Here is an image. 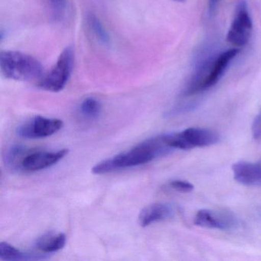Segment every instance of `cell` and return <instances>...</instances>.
Returning a JSON list of instances; mask_svg holds the SVG:
<instances>
[{"label":"cell","mask_w":261,"mask_h":261,"mask_svg":"<svg viewBox=\"0 0 261 261\" xmlns=\"http://www.w3.org/2000/svg\"><path fill=\"white\" fill-rule=\"evenodd\" d=\"M28 153V151L23 146L15 145L7 152L6 163L13 169H22V160Z\"/></svg>","instance_id":"14"},{"label":"cell","mask_w":261,"mask_h":261,"mask_svg":"<svg viewBox=\"0 0 261 261\" xmlns=\"http://www.w3.org/2000/svg\"><path fill=\"white\" fill-rule=\"evenodd\" d=\"M74 48L67 47L62 51L54 66L39 81L38 86L42 90L49 92L62 91L71 77L74 65Z\"/></svg>","instance_id":"4"},{"label":"cell","mask_w":261,"mask_h":261,"mask_svg":"<svg viewBox=\"0 0 261 261\" xmlns=\"http://www.w3.org/2000/svg\"><path fill=\"white\" fill-rule=\"evenodd\" d=\"M0 69L6 79L17 82L39 81L44 75L43 67L39 60L17 51L1 53Z\"/></svg>","instance_id":"3"},{"label":"cell","mask_w":261,"mask_h":261,"mask_svg":"<svg viewBox=\"0 0 261 261\" xmlns=\"http://www.w3.org/2000/svg\"><path fill=\"white\" fill-rule=\"evenodd\" d=\"M253 23L245 1H241L236 9L231 25L227 34V41L235 46L247 45L251 36Z\"/></svg>","instance_id":"6"},{"label":"cell","mask_w":261,"mask_h":261,"mask_svg":"<svg viewBox=\"0 0 261 261\" xmlns=\"http://www.w3.org/2000/svg\"><path fill=\"white\" fill-rule=\"evenodd\" d=\"M69 150L61 149L57 152H29L22 160V169L27 172H37L54 166L68 155Z\"/></svg>","instance_id":"9"},{"label":"cell","mask_w":261,"mask_h":261,"mask_svg":"<svg viewBox=\"0 0 261 261\" xmlns=\"http://www.w3.org/2000/svg\"><path fill=\"white\" fill-rule=\"evenodd\" d=\"M169 186L175 190L183 193H189L194 189V186L192 183L184 180H174L169 183Z\"/></svg>","instance_id":"18"},{"label":"cell","mask_w":261,"mask_h":261,"mask_svg":"<svg viewBox=\"0 0 261 261\" xmlns=\"http://www.w3.org/2000/svg\"><path fill=\"white\" fill-rule=\"evenodd\" d=\"M173 150L166 140V134L149 139L127 152L97 163L92 169L96 175H103L119 169L134 167L150 163Z\"/></svg>","instance_id":"1"},{"label":"cell","mask_w":261,"mask_h":261,"mask_svg":"<svg viewBox=\"0 0 261 261\" xmlns=\"http://www.w3.org/2000/svg\"><path fill=\"white\" fill-rule=\"evenodd\" d=\"M234 179L247 186H261V164L238 162L232 166Z\"/></svg>","instance_id":"10"},{"label":"cell","mask_w":261,"mask_h":261,"mask_svg":"<svg viewBox=\"0 0 261 261\" xmlns=\"http://www.w3.org/2000/svg\"><path fill=\"white\" fill-rule=\"evenodd\" d=\"M239 53L238 48H232L204 61L186 87L185 95H194L215 86Z\"/></svg>","instance_id":"2"},{"label":"cell","mask_w":261,"mask_h":261,"mask_svg":"<svg viewBox=\"0 0 261 261\" xmlns=\"http://www.w3.org/2000/svg\"><path fill=\"white\" fill-rule=\"evenodd\" d=\"M220 137L215 131L205 128L190 127L178 134H166V140L173 149L189 150L216 144Z\"/></svg>","instance_id":"5"},{"label":"cell","mask_w":261,"mask_h":261,"mask_svg":"<svg viewBox=\"0 0 261 261\" xmlns=\"http://www.w3.org/2000/svg\"><path fill=\"white\" fill-rule=\"evenodd\" d=\"M174 209L170 204L154 203L142 209L139 215V224L146 227L154 223L160 222L172 218Z\"/></svg>","instance_id":"11"},{"label":"cell","mask_w":261,"mask_h":261,"mask_svg":"<svg viewBox=\"0 0 261 261\" xmlns=\"http://www.w3.org/2000/svg\"><path fill=\"white\" fill-rule=\"evenodd\" d=\"M66 235L63 233H48L38 238L36 248L44 253H54L62 250L66 244Z\"/></svg>","instance_id":"13"},{"label":"cell","mask_w":261,"mask_h":261,"mask_svg":"<svg viewBox=\"0 0 261 261\" xmlns=\"http://www.w3.org/2000/svg\"><path fill=\"white\" fill-rule=\"evenodd\" d=\"M194 222L199 227L218 230H231L238 224L236 217L230 212L209 209L198 211Z\"/></svg>","instance_id":"8"},{"label":"cell","mask_w":261,"mask_h":261,"mask_svg":"<svg viewBox=\"0 0 261 261\" xmlns=\"http://www.w3.org/2000/svg\"><path fill=\"white\" fill-rule=\"evenodd\" d=\"M63 122L59 119L46 118L36 116L17 128L19 137L24 139H42L51 137L63 127Z\"/></svg>","instance_id":"7"},{"label":"cell","mask_w":261,"mask_h":261,"mask_svg":"<svg viewBox=\"0 0 261 261\" xmlns=\"http://www.w3.org/2000/svg\"><path fill=\"white\" fill-rule=\"evenodd\" d=\"M173 1H175V2L182 3V2H185V1H186V0H173Z\"/></svg>","instance_id":"21"},{"label":"cell","mask_w":261,"mask_h":261,"mask_svg":"<svg viewBox=\"0 0 261 261\" xmlns=\"http://www.w3.org/2000/svg\"><path fill=\"white\" fill-rule=\"evenodd\" d=\"M252 134L256 140H261V111L253 120Z\"/></svg>","instance_id":"19"},{"label":"cell","mask_w":261,"mask_h":261,"mask_svg":"<svg viewBox=\"0 0 261 261\" xmlns=\"http://www.w3.org/2000/svg\"><path fill=\"white\" fill-rule=\"evenodd\" d=\"M220 2H221V0H208L209 13L211 15L215 13Z\"/></svg>","instance_id":"20"},{"label":"cell","mask_w":261,"mask_h":261,"mask_svg":"<svg viewBox=\"0 0 261 261\" xmlns=\"http://www.w3.org/2000/svg\"><path fill=\"white\" fill-rule=\"evenodd\" d=\"M88 24L91 31L100 42L103 44L109 43V34L97 16L93 14L89 15L88 16Z\"/></svg>","instance_id":"15"},{"label":"cell","mask_w":261,"mask_h":261,"mask_svg":"<svg viewBox=\"0 0 261 261\" xmlns=\"http://www.w3.org/2000/svg\"><path fill=\"white\" fill-rule=\"evenodd\" d=\"M49 3L55 17L60 18L67 8L66 0H47Z\"/></svg>","instance_id":"17"},{"label":"cell","mask_w":261,"mask_h":261,"mask_svg":"<svg viewBox=\"0 0 261 261\" xmlns=\"http://www.w3.org/2000/svg\"><path fill=\"white\" fill-rule=\"evenodd\" d=\"M46 258L45 255L21 251L19 249L7 242H2L0 244V259L3 260H39Z\"/></svg>","instance_id":"12"},{"label":"cell","mask_w":261,"mask_h":261,"mask_svg":"<svg viewBox=\"0 0 261 261\" xmlns=\"http://www.w3.org/2000/svg\"><path fill=\"white\" fill-rule=\"evenodd\" d=\"M81 112L88 118H97L101 111V105L97 99L88 97L81 105Z\"/></svg>","instance_id":"16"}]
</instances>
